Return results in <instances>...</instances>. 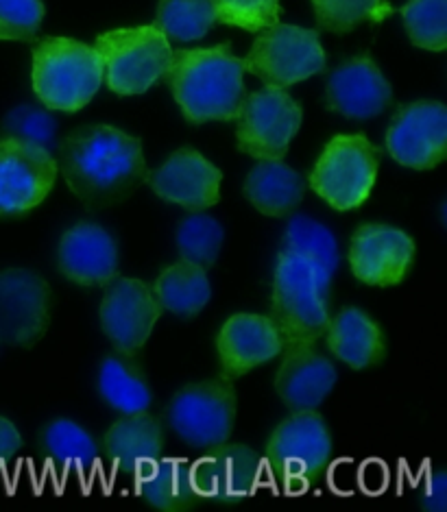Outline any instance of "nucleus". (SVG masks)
Listing matches in <instances>:
<instances>
[{
    "label": "nucleus",
    "instance_id": "34",
    "mask_svg": "<svg viewBox=\"0 0 447 512\" xmlns=\"http://www.w3.org/2000/svg\"><path fill=\"white\" fill-rule=\"evenodd\" d=\"M0 138L22 140L35 146H42V149L53 153L57 144V123L46 109H40L35 105H22L16 107L14 112L5 118L3 129H0Z\"/></svg>",
    "mask_w": 447,
    "mask_h": 512
},
{
    "label": "nucleus",
    "instance_id": "37",
    "mask_svg": "<svg viewBox=\"0 0 447 512\" xmlns=\"http://www.w3.org/2000/svg\"><path fill=\"white\" fill-rule=\"evenodd\" d=\"M22 447V436L18 428L9 419L0 417V471L18 456Z\"/></svg>",
    "mask_w": 447,
    "mask_h": 512
},
{
    "label": "nucleus",
    "instance_id": "32",
    "mask_svg": "<svg viewBox=\"0 0 447 512\" xmlns=\"http://www.w3.org/2000/svg\"><path fill=\"white\" fill-rule=\"evenodd\" d=\"M319 27L332 33H349L362 22H382L393 14L384 0H312Z\"/></svg>",
    "mask_w": 447,
    "mask_h": 512
},
{
    "label": "nucleus",
    "instance_id": "13",
    "mask_svg": "<svg viewBox=\"0 0 447 512\" xmlns=\"http://www.w3.org/2000/svg\"><path fill=\"white\" fill-rule=\"evenodd\" d=\"M162 312L149 284H144L142 279L116 275L105 286L99 316L103 332L114 349L125 356H136V351L151 338Z\"/></svg>",
    "mask_w": 447,
    "mask_h": 512
},
{
    "label": "nucleus",
    "instance_id": "17",
    "mask_svg": "<svg viewBox=\"0 0 447 512\" xmlns=\"http://www.w3.org/2000/svg\"><path fill=\"white\" fill-rule=\"evenodd\" d=\"M147 184L157 197L181 205L188 212H203L221 201L223 173L195 149H179L147 173Z\"/></svg>",
    "mask_w": 447,
    "mask_h": 512
},
{
    "label": "nucleus",
    "instance_id": "10",
    "mask_svg": "<svg viewBox=\"0 0 447 512\" xmlns=\"http://www.w3.org/2000/svg\"><path fill=\"white\" fill-rule=\"evenodd\" d=\"M301 105L284 88L247 94L238 112V149L256 160H284L301 127Z\"/></svg>",
    "mask_w": 447,
    "mask_h": 512
},
{
    "label": "nucleus",
    "instance_id": "15",
    "mask_svg": "<svg viewBox=\"0 0 447 512\" xmlns=\"http://www.w3.org/2000/svg\"><path fill=\"white\" fill-rule=\"evenodd\" d=\"M415 262V240L406 231L367 223L356 229L349 245V266L367 286H397Z\"/></svg>",
    "mask_w": 447,
    "mask_h": 512
},
{
    "label": "nucleus",
    "instance_id": "8",
    "mask_svg": "<svg viewBox=\"0 0 447 512\" xmlns=\"http://www.w3.org/2000/svg\"><path fill=\"white\" fill-rule=\"evenodd\" d=\"M325 51L314 29L295 24H273L264 29L243 59L245 72L269 88H291L325 70Z\"/></svg>",
    "mask_w": 447,
    "mask_h": 512
},
{
    "label": "nucleus",
    "instance_id": "30",
    "mask_svg": "<svg viewBox=\"0 0 447 512\" xmlns=\"http://www.w3.org/2000/svg\"><path fill=\"white\" fill-rule=\"evenodd\" d=\"M214 24L212 0H160L153 27L160 29L168 42H197Z\"/></svg>",
    "mask_w": 447,
    "mask_h": 512
},
{
    "label": "nucleus",
    "instance_id": "35",
    "mask_svg": "<svg viewBox=\"0 0 447 512\" xmlns=\"http://www.w3.org/2000/svg\"><path fill=\"white\" fill-rule=\"evenodd\" d=\"M216 22L245 31H264L280 22V0H212Z\"/></svg>",
    "mask_w": 447,
    "mask_h": 512
},
{
    "label": "nucleus",
    "instance_id": "6",
    "mask_svg": "<svg viewBox=\"0 0 447 512\" xmlns=\"http://www.w3.org/2000/svg\"><path fill=\"white\" fill-rule=\"evenodd\" d=\"M382 151L362 133L336 136L314 164L308 184L338 212L356 210L376 186Z\"/></svg>",
    "mask_w": 447,
    "mask_h": 512
},
{
    "label": "nucleus",
    "instance_id": "23",
    "mask_svg": "<svg viewBox=\"0 0 447 512\" xmlns=\"http://www.w3.org/2000/svg\"><path fill=\"white\" fill-rule=\"evenodd\" d=\"M323 336L328 340L332 356L356 371L373 367L386 356V340L380 325L358 308L338 312L330 319Z\"/></svg>",
    "mask_w": 447,
    "mask_h": 512
},
{
    "label": "nucleus",
    "instance_id": "12",
    "mask_svg": "<svg viewBox=\"0 0 447 512\" xmlns=\"http://www.w3.org/2000/svg\"><path fill=\"white\" fill-rule=\"evenodd\" d=\"M51 323V288L31 268L0 271V340L33 347Z\"/></svg>",
    "mask_w": 447,
    "mask_h": 512
},
{
    "label": "nucleus",
    "instance_id": "25",
    "mask_svg": "<svg viewBox=\"0 0 447 512\" xmlns=\"http://www.w3.org/2000/svg\"><path fill=\"white\" fill-rule=\"evenodd\" d=\"M153 292L162 310L173 312L179 319H195L210 303L212 286L205 268L179 260L155 279Z\"/></svg>",
    "mask_w": 447,
    "mask_h": 512
},
{
    "label": "nucleus",
    "instance_id": "1",
    "mask_svg": "<svg viewBox=\"0 0 447 512\" xmlns=\"http://www.w3.org/2000/svg\"><path fill=\"white\" fill-rule=\"evenodd\" d=\"M68 188L92 210L123 203L147 179L142 142L112 125H88L59 146Z\"/></svg>",
    "mask_w": 447,
    "mask_h": 512
},
{
    "label": "nucleus",
    "instance_id": "21",
    "mask_svg": "<svg viewBox=\"0 0 447 512\" xmlns=\"http://www.w3.org/2000/svg\"><path fill=\"white\" fill-rule=\"evenodd\" d=\"M282 367L275 377V388L293 412L319 408L336 384V367L314 345L284 349Z\"/></svg>",
    "mask_w": 447,
    "mask_h": 512
},
{
    "label": "nucleus",
    "instance_id": "2",
    "mask_svg": "<svg viewBox=\"0 0 447 512\" xmlns=\"http://www.w3.org/2000/svg\"><path fill=\"white\" fill-rule=\"evenodd\" d=\"M164 79L181 114L195 125L236 120L247 96L243 59L232 53L229 44L173 51Z\"/></svg>",
    "mask_w": 447,
    "mask_h": 512
},
{
    "label": "nucleus",
    "instance_id": "9",
    "mask_svg": "<svg viewBox=\"0 0 447 512\" xmlns=\"http://www.w3.org/2000/svg\"><path fill=\"white\" fill-rule=\"evenodd\" d=\"M173 432L186 445L210 449L225 443L236 421V393L229 377L190 384L177 390L166 408Z\"/></svg>",
    "mask_w": 447,
    "mask_h": 512
},
{
    "label": "nucleus",
    "instance_id": "24",
    "mask_svg": "<svg viewBox=\"0 0 447 512\" xmlns=\"http://www.w3.org/2000/svg\"><path fill=\"white\" fill-rule=\"evenodd\" d=\"M308 179L282 160H260L245 179V197L264 216L284 218L304 201Z\"/></svg>",
    "mask_w": 447,
    "mask_h": 512
},
{
    "label": "nucleus",
    "instance_id": "5",
    "mask_svg": "<svg viewBox=\"0 0 447 512\" xmlns=\"http://www.w3.org/2000/svg\"><path fill=\"white\" fill-rule=\"evenodd\" d=\"M94 48L103 62V81L120 96L147 92L164 79L173 57L171 42L153 24L107 31Z\"/></svg>",
    "mask_w": 447,
    "mask_h": 512
},
{
    "label": "nucleus",
    "instance_id": "38",
    "mask_svg": "<svg viewBox=\"0 0 447 512\" xmlns=\"http://www.w3.org/2000/svg\"><path fill=\"white\" fill-rule=\"evenodd\" d=\"M421 504L432 512H445L447 497H445V471L437 469L426 484V491L421 495Z\"/></svg>",
    "mask_w": 447,
    "mask_h": 512
},
{
    "label": "nucleus",
    "instance_id": "33",
    "mask_svg": "<svg viewBox=\"0 0 447 512\" xmlns=\"http://www.w3.org/2000/svg\"><path fill=\"white\" fill-rule=\"evenodd\" d=\"M410 42L426 51L447 48V0H410L402 7Z\"/></svg>",
    "mask_w": 447,
    "mask_h": 512
},
{
    "label": "nucleus",
    "instance_id": "22",
    "mask_svg": "<svg viewBox=\"0 0 447 512\" xmlns=\"http://www.w3.org/2000/svg\"><path fill=\"white\" fill-rule=\"evenodd\" d=\"M103 445L107 458L118 471L140 478L162 458V425L149 412L125 414V419L116 421L107 430Z\"/></svg>",
    "mask_w": 447,
    "mask_h": 512
},
{
    "label": "nucleus",
    "instance_id": "11",
    "mask_svg": "<svg viewBox=\"0 0 447 512\" xmlns=\"http://www.w3.org/2000/svg\"><path fill=\"white\" fill-rule=\"evenodd\" d=\"M59 166L51 151L0 138V216H22L51 194Z\"/></svg>",
    "mask_w": 447,
    "mask_h": 512
},
{
    "label": "nucleus",
    "instance_id": "29",
    "mask_svg": "<svg viewBox=\"0 0 447 512\" xmlns=\"http://www.w3.org/2000/svg\"><path fill=\"white\" fill-rule=\"evenodd\" d=\"M284 249L317 268L325 286L332 284L341 258H338V245L330 227H325L306 214L291 216L284 229Z\"/></svg>",
    "mask_w": 447,
    "mask_h": 512
},
{
    "label": "nucleus",
    "instance_id": "27",
    "mask_svg": "<svg viewBox=\"0 0 447 512\" xmlns=\"http://www.w3.org/2000/svg\"><path fill=\"white\" fill-rule=\"evenodd\" d=\"M99 393L107 404L123 414L147 412L153 401L151 384L140 364L134 356H125L120 351L101 362Z\"/></svg>",
    "mask_w": 447,
    "mask_h": 512
},
{
    "label": "nucleus",
    "instance_id": "19",
    "mask_svg": "<svg viewBox=\"0 0 447 512\" xmlns=\"http://www.w3.org/2000/svg\"><path fill=\"white\" fill-rule=\"evenodd\" d=\"M57 264L79 286H107L118 275V245L101 225L79 223L59 240Z\"/></svg>",
    "mask_w": 447,
    "mask_h": 512
},
{
    "label": "nucleus",
    "instance_id": "7",
    "mask_svg": "<svg viewBox=\"0 0 447 512\" xmlns=\"http://www.w3.org/2000/svg\"><path fill=\"white\" fill-rule=\"evenodd\" d=\"M332 458L328 423L314 410L284 419L267 443V467L284 491H301L317 480Z\"/></svg>",
    "mask_w": 447,
    "mask_h": 512
},
{
    "label": "nucleus",
    "instance_id": "4",
    "mask_svg": "<svg viewBox=\"0 0 447 512\" xmlns=\"http://www.w3.org/2000/svg\"><path fill=\"white\" fill-rule=\"evenodd\" d=\"M103 83L96 48L72 38H44L33 48V92L55 112H79Z\"/></svg>",
    "mask_w": 447,
    "mask_h": 512
},
{
    "label": "nucleus",
    "instance_id": "28",
    "mask_svg": "<svg viewBox=\"0 0 447 512\" xmlns=\"http://www.w3.org/2000/svg\"><path fill=\"white\" fill-rule=\"evenodd\" d=\"M42 449L46 460L59 473H90L99 460V447L92 434L70 419H57L46 425L42 432Z\"/></svg>",
    "mask_w": 447,
    "mask_h": 512
},
{
    "label": "nucleus",
    "instance_id": "36",
    "mask_svg": "<svg viewBox=\"0 0 447 512\" xmlns=\"http://www.w3.org/2000/svg\"><path fill=\"white\" fill-rule=\"evenodd\" d=\"M42 20V0H0V40L33 42Z\"/></svg>",
    "mask_w": 447,
    "mask_h": 512
},
{
    "label": "nucleus",
    "instance_id": "14",
    "mask_svg": "<svg viewBox=\"0 0 447 512\" xmlns=\"http://www.w3.org/2000/svg\"><path fill=\"white\" fill-rule=\"evenodd\" d=\"M386 151L397 164L415 170L437 168L447 155V109L437 101L400 107L386 131Z\"/></svg>",
    "mask_w": 447,
    "mask_h": 512
},
{
    "label": "nucleus",
    "instance_id": "3",
    "mask_svg": "<svg viewBox=\"0 0 447 512\" xmlns=\"http://www.w3.org/2000/svg\"><path fill=\"white\" fill-rule=\"evenodd\" d=\"M328 295L330 286L321 282L317 268L291 251H280L269 319L280 332L284 349L317 345L323 338L330 323Z\"/></svg>",
    "mask_w": 447,
    "mask_h": 512
},
{
    "label": "nucleus",
    "instance_id": "26",
    "mask_svg": "<svg viewBox=\"0 0 447 512\" xmlns=\"http://www.w3.org/2000/svg\"><path fill=\"white\" fill-rule=\"evenodd\" d=\"M138 491L144 502L166 512H179L201 502L192 478V465L179 456L157 460L138 478Z\"/></svg>",
    "mask_w": 447,
    "mask_h": 512
},
{
    "label": "nucleus",
    "instance_id": "18",
    "mask_svg": "<svg viewBox=\"0 0 447 512\" xmlns=\"http://www.w3.org/2000/svg\"><path fill=\"white\" fill-rule=\"evenodd\" d=\"M332 112L352 120L380 116L393 101V88L369 55H360L338 66L325 88Z\"/></svg>",
    "mask_w": 447,
    "mask_h": 512
},
{
    "label": "nucleus",
    "instance_id": "31",
    "mask_svg": "<svg viewBox=\"0 0 447 512\" xmlns=\"http://www.w3.org/2000/svg\"><path fill=\"white\" fill-rule=\"evenodd\" d=\"M225 240V229L216 218L192 212L179 223L175 234V245L181 260H188L201 268H212L219 260Z\"/></svg>",
    "mask_w": 447,
    "mask_h": 512
},
{
    "label": "nucleus",
    "instance_id": "20",
    "mask_svg": "<svg viewBox=\"0 0 447 512\" xmlns=\"http://www.w3.org/2000/svg\"><path fill=\"white\" fill-rule=\"evenodd\" d=\"M284 349L280 332L269 316L234 314L216 336V351L229 380L243 377L260 364L280 356Z\"/></svg>",
    "mask_w": 447,
    "mask_h": 512
},
{
    "label": "nucleus",
    "instance_id": "16",
    "mask_svg": "<svg viewBox=\"0 0 447 512\" xmlns=\"http://www.w3.org/2000/svg\"><path fill=\"white\" fill-rule=\"evenodd\" d=\"M262 460L253 449L238 443H221L205 449L192 462V478L201 499L214 504H240L256 493Z\"/></svg>",
    "mask_w": 447,
    "mask_h": 512
}]
</instances>
